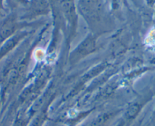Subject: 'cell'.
<instances>
[{
	"label": "cell",
	"mask_w": 155,
	"mask_h": 126,
	"mask_svg": "<svg viewBox=\"0 0 155 126\" xmlns=\"http://www.w3.org/2000/svg\"><path fill=\"white\" fill-rule=\"evenodd\" d=\"M15 27V22L12 18H8L0 24V44L12 34Z\"/></svg>",
	"instance_id": "cell-1"
},
{
	"label": "cell",
	"mask_w": 155,
	"mask_h": 126,
	"mask_svg": "<svg viewBox=\"0 0 155 126\" xmlns=\"http://www.w3.org/2000/svg\"><path fill=\"white\" fill-rule=\"evenodd\" d=\"M2 7V0H0V11H1Z\"/></svg>",
	"instance_id": "cell-2"
}]
</instances>
